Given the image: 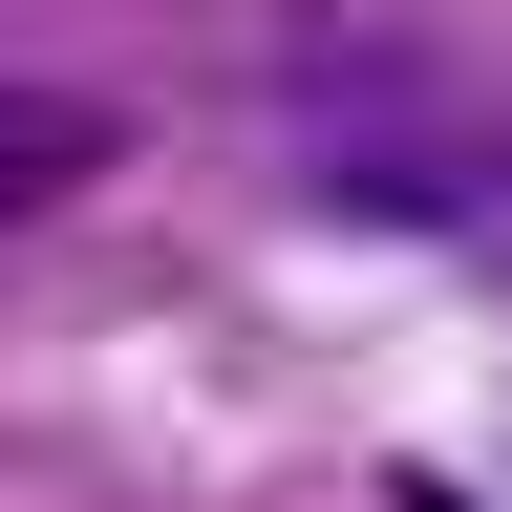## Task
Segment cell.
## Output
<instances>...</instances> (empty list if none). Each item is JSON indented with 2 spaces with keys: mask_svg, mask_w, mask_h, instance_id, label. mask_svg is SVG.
<instances>
[{
  "mask_svg": "<svg viewBox=\"0 0 512 512\" xmlns=\"http://www.w3.org/2000/svg\"><path fill=\"white\" fill-rule=\"evenodd\" d=\"M320 192L384 235H427V256H491L512 278V107H406V128H342L320 150Z\"/></svg>",
  "mask_w": 512,
  "mask_h": 512,
  "instance_id": "cell-1",
  "label": "cell"
},
{
  "mask_svg": "<svg viewBox=\"0 0 512 512\" xmlns=\"http://www.w3.org/2000/svg\"><path fill=\"white\" fill-rule=\"evenodd\" d=\"M107 150H128V128H107V86H0V235H22V214H64Z\"/></svg>",
  "mask_w": 512,
  "mask_h": 512,
  "instance_id": "cell-2",
  "label": "cell"
}]
</instances>
